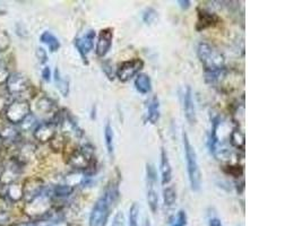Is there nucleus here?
<instances>
[{
    "instance_id": "f257e3e1",
    "label": "nucleus",
    "mask_w": 302,
    "mask_h": 226,
    "mask_svg": "<svg viewBox=\"0 0 302 226\" xmlns=\"http://www.w3.org/2000/svg\"><path fill=\"white\" fill-rule=\"evenodd\" d=\"M120 191L118 183L111 182L107 185L101 197L96 200L90 214L88 226H104L108 222L110 213L118 203Z\"/></svg>"
},
{
    "instance_id": "f03ea898",
    "label": "nucleus",
    "mask_w": 302,
    "mask_h": 226,
    "mask_svg": "<svg viewBox=\"0 0 302 226\" xmlns=\"http://www.w3.org/2000/svg\"><path fill=\"white\" fill-rule=\"evenodd\" d=\"M182 140H183L184 157H186V163H187L189 184H190L192 191H198L201 185V172L199 169L198 159H197V153L195 151L194 146L191 145L190 139H189L186 131L182 132Z\"/></svg>"
},
{
    "instance_id": "7ed1b4c3",
    "label": "nucleus",
    "mask_w": 302,
    "mask_h": 226,
    "mask_svg": "<svg viewBox=\"0 0 302 226\" xmlns=\"http://www.w3.org/2000/svg\"><path fill=\"white\" fill-rule=\"evenodd\" d=\"M197 56H198L199 61L205 68V74L219 72L224 69V56L209 43H199L198 47H197Z\"/></svg>"
},
{
    "instance_id": "20e7f679",
    "label": "nucleus",
    "mask_w": 302,
    "mask_h": 226,
    "mask_svg": "<svg viewBox=\"0 0 302 226\" xmlns=\"http://www.w3.org/2000/svg\"><path fill=\"white\" fill-rule=\"evenodd\" d=\"M158 185V172L152 163L146 164V200L152 213H156L159 209V192L156 189Z\"/></svg>"
},
{
    "instance_id": "39448f33",
    "label": "nucleus",
    "mask_w": 302,
    "mask_h": 226,
    "mask_svg": "<svg viewBox=\"0 0 302 226\" xmlns=\"http://www.w3.org/2000/svg\"><path fill=\"white\" fill-rule=\"evenodd\" d=\"M94 161V148L91 145H85L77 149H75L71 153L69 159H68V164L72 169L76 170H86L93 163Z\"/></svg>"
},
{
    "instance_id": "423d86ee",
    "label": "nucleus",
    "mask_w": 302,
    "mask_h": 226,
    "mask_svg": "<svg viewBox=\"0 0 302 226\" xmlns=\"http://www.w3.org/2000/svg\"><path fill=\"white\" fill-rule=\"evenodd\" d=\"M5 114L10 123L19 124L27 115L31 114L30 103L25 100H15L5 110Z\"/></svg>"
},
{
    "instance_id": "0eeeda50",
    "label": "nucleus",
    "mask_w": 302,
    "mask_h": 226,
    "mask_svg": "<svg viewBox=\"0 0 302 226\" xmlns=\"http://www.w3.org/2000/svg\"><path fill=\"white\" fill-rule=\"evenodd\" d=\"M144 68V61L139 58H134L127 61H123L119 64L118 69L116 71V75L120 82L126 83L140 74V70Z\"/></svg>"
},
{
    "instance_id": "6e6552de",
    "label": "nucleus",
    "mask_w": 302,
    "mask_h": 226,
    "mask_svg": "<svg viewBox=\"0 0 302 226\" xmlns=\"http://www.w3.org/2000/svg\"><path fill=\"white\" fill-rule=\"evenodd\" d=\"M46 185L39 177H30L23 185V198H25L27 204H32L38 198L44 195Z\"/></svg>"
},
{
    "instance_id": "1a4fd4ad",
    "label": "nucleus",
    "mask_w": 302,
    "mask_h": 226,
    "mask_svg": "<svg viewBox=\"0 0 302 226\" xmlns=\"http://www.w3.org/2000/svg\"><path fill=\"white\" fill-rule=\"evenodd\" d=\"M30 88V82L25 76L18 72L10 74L6 82V90L10 95H21Z\"/></svg>"
},
{
    "instance_id": "9d476101",
    "label": "nucleus",
    "mask_w": 302,
    "mask_h": 226,
    "mask_svg": "<svg viewBox=\"0 0 302 226\" xmlns=\"http://www.w3.org/2000/svg\"><path fill=\"white\" fill-rule=\"evenodd\" d=\"M95 31L90 30L87 31L85 34L79 36V38L75 39L74 46L76 49H77L78 54L82 56V59L84 60V62L88 63L87 61V55L93 50L94 47V40H95Z\"/></svg>"
},
{
    "instance_id": "9b49d317",
    "label": "nucleus",
    "mask_w": 302,
    "mask_h": 226,
    "mask_svg": "<svg viewBox=\"0 0 302 226\" xmlns=\"http://www.w3.org/2000/svg\"><path fill=\"white\" fill-rule=\"evenodd\" d=\"M112 41H114V30L110 27L103 28L100 31V34L98 36V42H96L95 52L96 56L100 58H103L108 55L112 47Z\"/></svg>"
},
{
    "instance_id": "f8f14e48",
    "label": "nucleus",
    "mask_w": 302,
    "mask_h": 226,
    "mask_svg": "<svg viewBox=\"0 0 302 226\" xmlns=\"http://www.w3.org/2000/svg\"><path fill=\"white\" fill-rule=\"evenodd\" d=\"M182 107H183V114L186 116V120L190 124H195L197 121L196 115V107L192 98V91L190 86H186L182 95Z\"/></svg>"
},
{
    "instance_id": "ddd939ff",
    "label": "nucleus",
    "mask_w": 302,
    "mask_h": 226,
    "mask_svg": "<svg viewBox=\"0 0 302 226\" xmlns=\"http://www.w3.org/2000/svg\"><path fill=\"white\" fill-rule=\"evenodd\" d=\"M57 135V124L54 121L50 122H43L36 126L34 129V137L40 143H48L51 141Z\"/></svg>"
},
{
    "instance_id": "4468645a",
    "label": "nucleus",
    "mask_w": 302,
    "mask_h": 226,
    "mask_svg": "<svg viewBox=\"0 0 302 226\" xmlns=\"http://www.w3.org/2000/svg\"><path fill=\"white\" fill-rule=\"evenodd\" d=\"M220 22V17L214 13H211L206 9H198V17H197L196 30L204 31L206 28L216 25Z\"/></svg>"
},
{
    "instance_id": "2eb2a0df",
    "label": "nucleus",
    "mask_w": 302,
    "mask_h": 226,
    "mask_svg": "<svg viewBox=\"0 0 302 226\" xmlns=\"http://www.w3.org/2000/svg\"><path fill=\"white\" fill-rule=\"evenodd\" d=\"M160 171H161V182H162L163 185H168L172 180V168H171L170 160H169L168 153L164 148L161 149Z\"/></svg>"
},
{
    "instance_id": "dca6fc26",
    "label": "nucleus",
    "mask_w": 302,
    "mask_h": 226,
    "mask_svg": "<svg viewBox=\"0 0 302 226\" xmlns=\"http://www.w3.org/2000/svg\"><path fill=\"white\" fill-rule=\"evenodd\" d=\"M161 116V108H160V100L158 96H153V98L147 102L146 109V121L151 124H156L159 122Z\"/></svg>"
},
{
    "instance_id": "f3484780",
    "label": "nucleus",
    "mask_w": 302,
    "mask_h": 226,
    "mask_svg": "<svg viewBox=\"0 0 302 226\" xmlns=\"http://www.w3.org/2000/svg\"><path fill=\"white\" fill-rule=\"evenodd\" d=\"M135 87L140 94H148L152 91V80L146 74H138L135 79Z\"/></svg>"
},
{
    "instance_id": "a211bd4d",
    "label": "nucleus",
    "mask_w": 302,
    "mask_h": 226,
    "mask_svg": "<svg viewBox=\"0 0 302 226\" xmlns=\"http://www.w3.org/2000/svg\"><path fill=\"white\" fill-rule=\"evenodd\" d=\"M40 40H41L42 43L48 46L51 52H57L60 49V41L58 40V38L49 31L43 32L41 36H40Z\"/></svg>"
},
{
    "instance_id": "6ab92c4d",
    "label": "nucleus",
    "mask_w": 302,
    "mask_h": 226,
    "mask_svg": "<svg viewBox=\"0 0 302 226\" xmlns=\"http://www.w3.org/2000/svg\"><path fill=\"white\" fill-rule=\"evenodd\" d=\"M104 139H106V147L108 154L111 157H114L115 154V132L114 128L110 123H107L104 127Z\"/></svg>"
},
{
    "instance_id": "aec40b11",
    "label": "nucleus",
    "mask_w": 302,
    "mask_h": 226,
    "mask_svg": "<svg viewBox=\"0 0 302 226\" xmlns=\"http://www.w3.org/2000/svg\"><path fill=\"white\" fill-rule=\"evenodd\" d=\"M55 83L57 85V88L61 93L62 96H65V98L68 96V94H69V82H68L67 78H63L60 75L58 68L55 70Z\"/></svg>"
},
{
    "instance_id": "412c9836",
    "label": "nucleus",
    "mask_w": 302,
    "mask_h": 226,
    "mask_svg": "<svg viewBox=\"0 0 302 226\" xmlns=\"http://www.w3.org/2000/svg\"><path fill=\"white\" fill-rule=\"evenodd\" d=\"M36 109L42 113H51L56 110V102L49 98H41L36 102Z\"/></svg>"
},
{
    "instance_id": "4be33fe9",
    "label": "nucleus",
    "mask_w": 302,
    "mask_h": 226,
    "mask_svg": "<svg viewBox=\"0 0 302 226\" xmlns=\"http://www.w3.org/2000/svg\"><path fill=\"white\" fill-rule=\"evenodd\" d=\"M163 201H164V206H166L167 208H171L175 206L177 201V191L175 187H172V185H167V188H164Z\"/></svg>"
},
{
    "instance_id": "5701e85b",
    "label": "nucleus",
    "mask_w": 302,
    "mask_h": 226,
    "mask_svg": "<svg viewBox=\"0 0 302 226\" xmlns=\"http://www.w3.org/2000/svg\"><path fill=\"white\" fill-rule=\"evenodd\" d=\"M7 197L8 199L13 203L21 200L23 198V185H19L17 183H11L8 184V190H7Z\"/></svg>"
},
{
    "instance_id": "b1692460",
    "label": "nucleus",
    "mask_w": 302,
    "mask_h": 226,
    "mask_svg": "<svg viewBox=\"0 0 302 226\" xmlns=\"http://www.w3.org/2000/svg\"><path fill=\"white\" fill-rule=\"evenodd\" d=\"M230 143L232 147L237 149H244V135L240 129H233L230 134Z\"/></svg>"
},
{
    "instance_id": "393cba45",
    "label": "nucleus",
    "mask_w": 302,
    "mask_h": 226,
    "mask_svg": "<svg viewBox=\"0 0 302 226\" xmlns=\"http://www.w3.org/2000/svg\"><path fill=\"white\" fill-rule=\"evenodd\" d=\"M72 191H74V188H72L71 185L59 184L56 185V187L52 189V195L57 198H66L68 196H70Z\"/></svg>"
},
{
    "instance_id": "a878e982",
    "label": "nucleus",
    "mask_w": 302,
    "mask_h": 226,
    "mask_svg": "<svg viewBox=\"0 0 302 226\" xmlns=\"http://www.w3.org/2000/svg\"><path fill=\"white\" fill-rule=\"evenodd\" d=\"M139 220V207L137 204H132L129 208V215H128V226H138Z\"/></svg>"
},
{
    "instance_id": "bb28decb",
    "label": "nucleus",
    "mask_w": 302,
    "mask_h": 226,
    "mask_svg": "<svg viewBox=\"0 0 302 226\" xmlns=\"http://www.w3.org/2000/svg\"><path fill=\"white\" fill-rule=\"evenodd\" d=\"M158 18V11H156L154 8L148 7L144 10L143 13V22L147 25H151L152 23L155 22V19Z\"/></svg>"
},
{
    "instance_id": "cd10ccee",
    "label": "nucleus",
    "mask_w": 302,
    "mask_h": 226,
    "mask_svg": "<svg viewBox=\"0 0 302 226\" xmlns=\"http://www.w3.org/2000/svg\"><path fill=\"white\" fill-rule=\"evenodd\" d=\"M10 94L8 93V91L5 88L0 87V112L5 111L8 108V106L11 103L10 102Z\"/></svg>"
},
{
    "instance_id": "c85d7f7f",
    "label": "nucleus",
    "mask_w": 302,
    "mask_h": 226,
    "mask_svg": "<svg viewBox=\"0 0 302 226\" xmlns=\"http://www.w3.org/2000/svg\"><path fill=\"white\" fill-rule=\"evenodd\" d=\"M36 120L35 116L33 114H29L26 116L25 119H24L21 123H19V126L23 129V130H30L31 128H33L35 126Z\"/></svg>"
},
{
    "instance_id": "c756f323",
    "label": "nucleus",
    "mask_w": 302,
    "mask_h": 226,
    "mask_svg": "<svg viewBox=\"0 0 302 226\" xmlns=\"http://www.w3.org/2000/svg\"><path fill=\"white\" fill-rule=\"evenodd\" d=\"M187 225V214L184 211H179L176 221L170 226H186Z\"/></svg>"
},
{
    "instance_id": "7c9ffc66",
    "label": "nucleus",
    "mask_w": 302,
    "mask_h": 226,
    "mask_svg": "<svg viewBox=\"0 0 302 226\" xmlns=\"http://www.w3.org/2000/svg\"><path fill=\"white\" fill-rule=\"evenodd\" d=\"M9 75H10L9 71H8L7 67L5 66V64L0 63V86L7 82L8 77H9Z\"/></svg>"
},
{
    "instance_id": "2f4dec72",
    "label": "nucleus",
    "mask_w": 302,
    "mask_h": 226,
    "mask_svg": "<svg viewBox=\"0 0 302 226\" xmlns=\"http://www.w3.org/2000/svg\"><path fill=\"white\" fill-rule=\"evenodd\" d=\"M111 226H124V215L122 212H118L114 216Z\"/></svg>"
},
{
    "instance_id": "473e14b6",
    "label": "nucleus",
    "mask_w": 302,
    "mask_h": 226,
    "mask_svg": "<svg viewBox=\"0 0 302 226\" xmlns=\"http://www.w3.org/2000/svg\"><path fill=\"white\" fill-rule=\"evenodd\" d=\"M35 54H36V58L39 59V61L41 63H46L48 61V54L43 48H38Z\"/></svg>"
},
{
    "instance_id": "72a5a7b5",
    "label": "nucleus",
    "mask_w": 302,
    "mask_h": 226,
    "mask_svg": "<svg viewBox=\"0 0 302 226\" xmlns=\"http://www.w3.org/2000/svg\"><path fill=\"white\" fill-rule=\"evenodd\" d=\"M208 225L209 226H223L222 222H221V220L219 219V217H211V219L208 220Z\"/></svg>"
},
{
    "instance_id": "f704fd0d",
    "label": "nucleus",
    "mask_w": 302,
    "mask_h": 226,
    "mask_svg": "<svg viewBox=\"0 0 302 226\" xmlns=\"http://www.w3.org/2000/svg\"><path fill=\"white\" fill-rule=\"evenodd\" d=\"M42 77L46 82H50L51 79V70L49 67H44V69L42 70Z\"/></svg>"
},
{
    "instance_id": "c9c22d12",
    "label": "nucleus",
    "mask_w": 302,
    "mask_h": 226,
    "mask_svg": "<svg viewBox=\"0 0 302 226\" xmlns=\"http://www.w3.org/2000/svg\"><path fill=\"white\" fill-rule=\"evenodd\" d=\"M178 3H179V6L182 8V9H188V8L191 5V2L189 1V0H179Z\"/></svg>"
},
{
    "instance_id": "e433bc0d",
    "label": "nucleus",
    "mask_w": 302,
    "mask_h": 226,
    "mask_svg": "<svg viewBox=\"0 0 302 226\" xmlns=\"http://www.w3.org/2000/svg\"><path fill=\"white\" fill-rule=\"evenodd\" d=\"M144 226H152V224H151V222H150V220H148V219H146V220H145V223H144Z\"/></svg>"
},
{
    "instance_id": "4c0bfd02",
    "label": "nucleus",
    "mask_w": 302,
    "mask_h": 226,
    "mask_svg": "<svg viewBox=\"0 0 302 226\" xmlns=\"http://www.w3.org/2000/svg\"><path fill=\"white\" fill-rule=\"evenodd\" d=\"M0 141H1V135H0Z\"/></svg>"
}]
</instances>
